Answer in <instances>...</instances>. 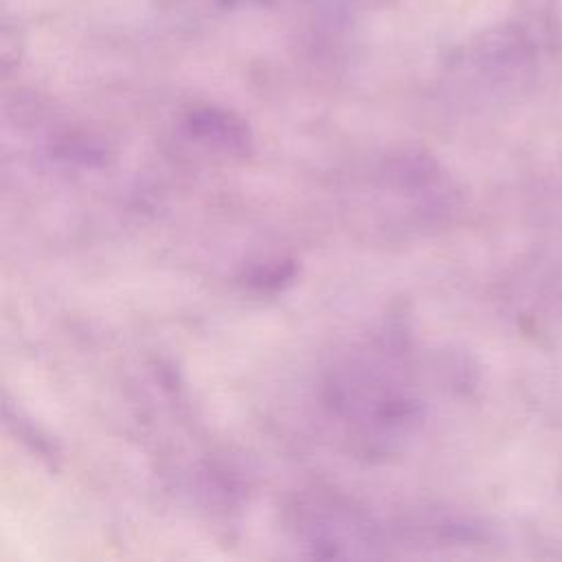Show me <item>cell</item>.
<instances>
[{"mask_svg":"<svg viewBox=\"0 0 562 562\" xmlns=\"http://www.w3.org/2000/svg\"><path fill=\"white\" fill-rule=\"evenodd\" d=\"M226 2H268V0H226Z\"/></svg>","mask_w":562,"mask_h":562,"instance_id":"1","label":"cell"}]
</instances>
